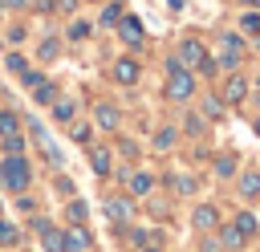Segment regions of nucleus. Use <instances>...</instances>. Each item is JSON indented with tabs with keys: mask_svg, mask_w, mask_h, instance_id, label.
<instances>
[{
	"mask_svg": "<svg viewBox=\"0 0 260 252\" xmlns=\"http://www.w3.org/2000/svg\"><path fill=\"white\" fill-rule=\"evenodd\" d=\"M32 98H37V102H41V106H49V102H57V85H53V81H45V77H41V81H37V85H32Z\"/></svg>",
	"mask_w": 260,
	"mask_h": 252,
	"instance_id": "obj_6",
	"label": "nucleus"
},
{
	"mask_svg": "<svg viewBox=\"0 0 260 252\" xmlns=\"http://www.w3.org/2000/svg\"><path fill=\"white\" fill-rule=\"evenodd\" d=\"M114 77H118L122 85H130V81L138 77V65H134V61H118V65H114Z\"/></svg>",
	"mask_w": 260,
	"mask_h": 252,
	"instance_id": "obj_8",
	"label": "nucleus"
},
{
	"mask_svg": "<svg viewBox=\"0 0 260 252\" xmlns=\"http://www.w3.org/2000/svg\"><path fill=\"white\" fill-rule=\"evenodd\" d=\"M118 16H122V8H118V4H110V8H106V12H102V20H106V24H114V20H118Z\"/></svg>",
	"mask_w": 260,
	"mask_h": 252,
	"instance_id": "obj_25",
	"label": "nucleus"
},
{
	"mask_svg": "<svg viewBox=\"0 0 260 252\" xmlns=\"http://www.w3.org/2000/svg\"><path fill=\"white\" fill-rule=\"evenodd\" d=\"M12 240H16V228H12V224H4V219H0V244H12Z\"/></svg>",
	"mask_w": 260,
	"mask_h": 252,
	"instance_id": "obj_24",
	"label": "nucleus"
},
{
	"mask_svg": "<svg viewBox=\"0 0 260 252\" xmlns=\"http://www.w3.org/2000/svg\"><path fill=\"white\" fill-rule=\"evenodd\" d=\"M8 69H12V73H24L28 65H24V57H8Z\"/></svg>",
	"mask_w": 260,
	"mask_h": 252,
	"instance_id": "obj_26",
	"label": "nucleus"
},
{
	"mask_svg": "<svg viewBox=\"0 0 260 252\" xmlns=\"http://www.w3.org/2000/svg\"><path fill=\"white\" fill-rule=\"evenodd\" d=\"M41 236H45V248H49V252H65V232H57V228H45Z\"/></svg>",
	"mask_w": 260,
	"mask_h": 252,
	"instance_id": "obj_10",
	"label": "nucleus"
},
{
	"mask_svg": "<svg viewBox=\"0 0 260 252\" xmlns=\"http://www.w3.org/2000/svg\"><path fill=\"white\" fill-rule=\"evenodd\" d=\"M191 89H195V77H191L187 69H175L171 81H167V98H171V102H183V98H191Z\"/></svg>",
	"mask_w": 260,
	"mask_h": 252,
	"instance_id": "obj_2",
	"label": "nucleus"
},
{
	"mask_svg": "<svg viewBox=\"0 0 260 252\" xmlns=\"http://www.w3.org/2000/svg\"><path fill=\"white\" fill-rule=\"evenodd\" d=\"M244 33H260V16H244Z\"/></svg>",
	"mask_w": 260,
	"mask_h": 252,
	"instance_id": "obj_29",
	"label": "nucleus"
},
{
	"mask_svg": "<svg viewBox=\"0 0 260 252\" xmlns=\"http://www.w3.org/2000/svg\"><path fill=\"white\" fill-rule=\"evenodd\" d=\"M256 134H260V122H256Z\"/></svg>",
	"mask_w": 260,
	"mask_h": 252,
	"instance_id": "obj_32",
	"label": "nucleus"
},
{
	"mask_svg": "<svg viewBox=\"0 0 260 252\" xmlns=\"http://www.w3.org/2000/svg\"><path fill=\"white\" fill-rule=\"evenodd\" d=\"M240 191H244V195H260V171L244 175V179H240Z\"/></svg>",
	"mask_w": 260,
	"mask_h": 252,
	"instance_id": "obj_17",
	"label": "nucleus"
},
{
	"mask_svg": "<svg viewBox=\"0 0 260 252\" xmlns=\"http://www.w3.org/2000/svg\"><path fill=\"white\" fill-rule=\"evenodd\" d=\"M8 4H16V0H8Z\"/></svg>",
	"mask_w": 260,
	"mask_h": 252,
	"instance_id": "obj_33",
	"label": "nucleus"
},
{
	"mask_svg": "<svg viewBox=\"0 0 260 252\" xmlns=\"http://www.w3.org/2000/svg\"><path fill=\"white\" fill-rule=\"evenodd\" d=\"M118 33H122V41H130V45H138V41H142V24H138L134 16L118 20Z\"/></svg>",
	"mask_w": 260,
	"mask_h": 252,
	"instance_id": "obj_4",
	"label": "nucleus"
},
{
	"mask_svg": "<svg viewBox=\"0 0 260 252\" xmlns=\"http://www.w3.org/2000/svg\"><path fill=\"white\" fill-rule=\"evenodd\" d=\"M223 93H228V102H244V93H248V85H244V77H228V85H223Z\"/></svg>",
	"mask_w": 260,
	"mask_h": 252,
	"instance_id": "obj_9",
	"label": "nucleus"
},
{
	"mask_svg": "<svg viewBox=\"0 0 260 252\" xmlns=\"http://www.w3.org/2000/svg\"><path fill=\"white\" fill-rule=\"evenodd\" d=\"M232 228H236L240 236H252V232H256V215H248V211H244V215H236V224H232Z\"/></svg>",
	"mask_w": 260,
	"mask_h": 252,
	"instance_id": "obj_16",
	"label": "nucleus"
},
{
	"mask_svg": "<svg viewBox=\"0 0 260 252\" xmlns=\"http://www.w3.org/2000/svg\"><path fill=\"white\" fill-rule=\"evenodd\" d=\"M171 142H175V130H171V126H167V130H158V134H154V146H158V150H167V146H171Z\"/></svg>",
	"mask_w": 260,
	"mask_h": 252,
	"instance_id": "obj_22",
	"label": "nucleus"
},
{
	"mask_svg": "<svg viewBox=\"0 0 260 252\" xmlns=\"http://www.w3.org/2000/svg\"><path fill=\"white\" fill-rule=\"evenodd\" d=\"M187 130H191V134H203V118L191 114V118H187Z\"/></svg>",
	"mask_w": 260,
	"mask_h": 252,
	"instance_id": "obj_27",
	"label": "nucleus"
},
{
	"mask_svg": "<svg viewBox=\"0 0 260 252\" xmlns=\"http://www.w3.org/2000/svg\"><path fill=\"white\" fill-rule=\"evenodd\" d=\"M0 179H4V187H12V191H24V183H28V163H24L20 154L4 159V163H0Z\"/></svg>",
	"mask_w": 260,
	"mask_h": 252,
	"instance_id": "obj_1",
	"label": "nucleus"
},
{
	"mask_svg": "<svg viewBox=\"0 0 260 252\" xmlns=\"http://www.w3.org/2000/svg\"><path fill=\"white\" fill-rule=\"evenodd\" d=\"M89 163H93V171H98V175H106V171H110V154H106V150H93V154H89Z\"/></svg>",
	"mask_w": 260,
	"mask_h": 252,
	"instance_id": "obj_18",
	"label": "nucleus"
},
{
	"mask_svg": "<svg viewBox=\"0 0 260 252\" xmlns=\"http://www.w3.org/2000/svg\"><path fill=\"white\" fill-rule=\"evenodd\" d=\"M69 219H73V224H81V219H85V203H81V199H73V203H69Z\"/></svg>",
	"mask_w": 260,
	"mask_h": 252,
	"instance_id": "obj_23",
	"label": "nucleus"
},
{
	"mask_svg": "<svg viewBox=\"0 0 260 252\" xmlns=\"http://www.w3.org/2000/svg\"><path fill=\"white\" fill-rule=\"evenodd\" d=\"M219 114H223V106H219V102L211 98V102H207V118H219Z\"/></svg>",
	"mask_w": 260,
	"mask_h": 252,
	"instance_id": "obj_30",
	"label": "nucleus"
},
{
	"mask_svg": "<svg viewBox=\"0 0 260 252\" xmlns=\"http://www.w3.org/2000/svg\"><path fill=\"white\" fill-rule=\"evenodd\" d=\"M89 244V236H85V228H73V232H65V252H81Z\"/></svg>",
	"mask_w": 260,
	"mask_h": 252,
	"instance_id": "obj_7",
	"label": "nucleus"
},
{
	"mask_svg": "<svg viewBox=\"0 0 260 252\" xmlns=\"http://www.w3.org/2000/svg\"><path fill=\"white\" fill-rule=\"evenodd\" d=\"M4 150H8V154H20V150H24V138H20V134H4Z\"/></svg>",
	"mask_w": 260,
	"mask_h": 252,
	"instance_id": "obj_19",
	"label": "nucleus"
},
{
	"mask_svg": "<svg viewBox=\"0 0 260 252\" xmlns=\"http://www.w3.org/2000/svg\"><path fill=\"white\" fill-rule=\"evenodd\" d=\"M207 57H203V45L199 41H183V49H179V65H203Z\"/></svg>",
	"mask_w": 260,
	"mask_h": 252,
	"instance_id": "obj_3",
	"label": "nucleus"
},
{
	"mask_svg": "<svg viewBox=\"0 0 260 252\" xmlns=\"http://www.w3.org/2000/svg\"><path fill=\"white\" fill-rule=\"evenodd\" d=\"M219 244H223V248H240V232H236V228H223V232H219Z\"/></svg>",
	"mask_w": 260,
	"mask_h": 252,
	"instance_id": "obj_20",
	"label": "nucleus"
},
{
	"mask_svg": "<svg viewBox=\"0 0 260 252\" xmlns=\"http://www.w3.org/2000/svg\"><path fill=\"white\" fill-rule=\"evenodd\" d=\"M98 126H102V130H114V126H118V110H114V106H102V110H98Z\"/></svg>",
	"mask_w": 260,
	"mask_h": 252,
	"instance_id": "obj_12",
	"label": "nucleus"
},
{
	"mask_svg": "<svg viewBox=\"0 0 260 252\" xmlns=\"http://www.w3.org/2000/svg\"><path fill=\"white\" fill-rule=\"evenodd\" d=\"M130 244H134V248H146V244H150V236H146V232H134V236H130Z\"/></svg>",
	"mask_w": 260,
	"mask_h": 252,
	"instance_id": "obj_28",
	"label": "nucleus"
},
{
	"mask_svg": "<svg viewBox=\"0 0 260 252\" xmlns=\"http://www.w3.org/2000/svg\"><path fill=\"white\" fill-rule=\"evenodd\" d=\"M232 171H236V154H219V159H215V175H219V179H228Z\"/></svg>",
	"mask_w": 260,
	"mask_h": 252,
	"instance_id": "obj_15",
	"label": "nucleus"
},
{
	"mask_svg": "<svg viewBox=\"0 0 260 252\" xmlns=\"http://www.w3.org/2000/svg\"><path fill=\"white\" fill-rule=\"evenodd\" d=\"M0 134H16V114L0 110Z\"/></svg>",
	"mask_w": 260,
	"mask_h": 252,
	"instance_id": "obj_21",
	"label": "nucleus"
},
{
	"mask_svg": "<svg viewBox=\"0 0 260 252\" xmlns=\"http://www.w3.org/2000/svg\"><path fill=\"white\" fill-rule=\"evenodd\" d=\"M142 252H158V248H142Z\"/></svg>",
	"mask_w": 260,
	"mask_h": 252,
	"instance_id": "obj_31",
	"label": "nucleus"
},
{
	"mask_svg": "<svg viewBox=\"0 0 260 252\" xmlns=\"http://www.w3.org/2000/svg\"><path fill=\"white\" fill-rule=\"evenodd\" d=\"M106 211H110V219H114V224H126L134 207H130V199H110V203H106Z\"/></svg>",
	"mask_w": 260,
	"mask_h": 252,
	"instance_id": "obj_5",
	"label": "nucleus"
},
{
	"mask_svg": "<svg viewBox=\"0 0 260 252\" xmlns=\"http://www.w3.org/2000/svg\"><path fill=\"white\" fill-rule=\"evenodd\" d=\"M150 183H154L150 175H126V187H130L134 195H146V191H150Z\"/></svg>",
	"mask_w": 260,
	"mask_h": 252,
	"instance_id": "obj_11",
	"label": "nucleus"
},
{
	"mask_svg": "<svg viewBox=\"0 0 260 252\" xmlns=\"http://www.w3.org/2000/svg\"><path fill=\"white\" fill-rule=\"evenodd\" d=\"M53 118H57V122H69V118H73V102H69V98L53 102Z\"/></svg>",
	"mask_w": 260,
	"mask_h": 252,
	"instance_id": "obj_14",
	"label": "nucleus"
},
{
	"mask_svg": "<svg viewBox=\"0 0 260 252\" xmlns=\"http://www.w3.org/2000/svg\"><path fill=\"white\" fill-rule=\"evenodd\" d=\"M195 228H215V207H195Z\"/></svg>",
	"mask_w": 260,
	"mask_h": 252,
	"instance_id": "obj_13",
	"label": "nucleus"
}]
</instances>
